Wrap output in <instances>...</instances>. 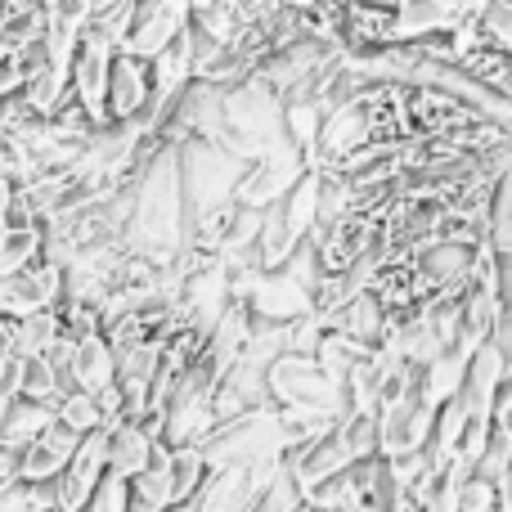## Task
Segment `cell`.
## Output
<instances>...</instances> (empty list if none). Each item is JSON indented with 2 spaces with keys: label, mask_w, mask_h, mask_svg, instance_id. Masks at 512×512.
Returning a JSON list of instances; mask_svg holds the SVG:
<instances>
[{
  "label": "cell",
  "mask_w": 512,
  "mask_h": 512,
  "mask_svg": "<svg viewBox=\"0 0 512 512\" xmlns=\"http://www.w3.org/2000/svg\"><path fill=\"white\" fill-rule=\"evenodd\" d=\"M126 243L140 256H149L153 265H171L189 248V194L185 171H180V144L167 140L140 167Z\"/></svg>",
  "instance_id": "cell-1"
},
{
  "label": "cell",
  "mask_w": 512,
  "mask_h": 512,
  "mask_svg": "<svg viewBox=\"0 0 512 512\" xmlns=\"http://www.w3.org/2000/svg\"><path fill=\"white\" fill-rule=\"evenodd\" d=\"M225 117H230V149L248 162L270 153L279 140H288V131H283V95L256 72L243 77L239 86H230Z\"/></svg>",
  "instance_id": "cell-2"
},
{
  "label": "cell",
  "mask_w": 512,
  "mask_h": 512,
  "mask_svg": "<svg viewBox=\"0 0 512 512\" xmlns=\"http://www.w3.org/2000/svg\"><path fill=\"white\" fill-rule=\"evenodd\" d=\"M270 391H274V405H288V409H315V414H328V418L351 414L346 378L328 373L319 364V355H306V351H283L270 364Z\"/></svg>",
  "instance_id": "cell-3"
},
{
  "label": "cell",
  "mask_w": 512,
  "mask_h": 512,
  "mask_svg": "<svg viewBox=\"0 0 512 512\" xmlns=\"http://www.w3.org/2000/svg\"><path fill=\"white\" fill-rule=\"evenodd\" d=\"M180 171H185V194H189V225L198 212L216 203H230L239 194V180L248 171V158L230 149L221 140H203V135H189L180 144Z\"/></svg>",
  "instance_id": "cell-4"
},
{
  "label": "cell",
  "mask_w": 512,
  "mask_h": 512,
  "mask_svg": "<svg viewBox=\"0 0 512 512\" xmlns=\"http://www.w3.org/2000/svg\"><path fill=\"white\" fill-rule=\"evenodd\" d=\"M198 450H203L207 468H230V463H248V459H261V454H283L279 405H261V409H248V414H239V418L216 423Z\"/></svg>",
  "instance_id": "cell-5"
},
{
  "label": "cell",
  "mask_w": 512,
  "mask_h": 512,
  "mask_svg": "<svg viewBox=\"0 0 512 512\" xmlns=\"http://www.w3.org/2000/svg\"><path fill=\"white\" fill-rule=\"evenodd\" d=\"M283 468V454H261L248 463H230V468H212L203 490L194 495V512H252L270 477Z\"/></svg>",
  "instance_id": "cell-6"
},
{
  "label": "cell",
  "mask_w": 512,
  "mask_h": 512,
  "mask_svg": "<svg viewBox=\"0 0 512 512\" xmlns=\"http://www.w3.org/2000/svg\"><path fill=\"white\" fill-rule=\"evenodd\" d=\"M306 153H301V144L292 140H279L270 153H261L256 162H248V171H243L239 180V203L243 207H256V212H265V207H274L279 198L292 194V185H297L301 176H306Z\"/></svg>",
  "instance_id": "cell-7"
},
{
  "label": "cell",
  "mask_w": 512,
  "mask_h": 512,
  "mask_svg": "<svg viewBox=\"0 0 512 512\" xmlns=\"http://www.w3.org/2000/svg\"><path fill=\"white\" fill-rule=\"evenodd\" d=\"M113 468V427H95L81 436L72 463L54 477V508L63 512H86L95 486L104 481V472Z\"/></svg>",
  "instance_id": "cell-8"
},
{
  "label": "cell",
  "mask_w": 512,
  "mask_h": 512,
  "mask_svg": "<svg viewBox=\"0 0 512 512\" xmlns=\"http://www.w3.org/2000/svg\"><path fill=\"white\" fill-rule=\"evenodd\" d=\"M63 301V265L50 256H36L32 265L14 274H0V315L27 319L36 310H50Z\"/></svg>",
  "instance_id": "cell-9"
},
{
  "label": "cell",
  "mask_w": 512,
  "mask_h": 512,
  "mask_svg": "<svg viewBox=\"0 0 512 512\" xmlns=\"http://www.w3.org/2000/svg\"><path fill=\"white\" fill-rule=\"evenodd\" d=\"M234 301V283H230V265L221 261V256H207L203 265H198L194 274L185 279V288H180L176 306L180 315H185V324L203 328V333H212L216 319L225 315V306Z\"/></svg>",
  "instance_id": "cell-10"
},
{
  "label": "cell",
  "mask_w": 512,
  "mask_h": 512,
  "mask_svg": "<svg viewBox=\"0 0 512 512\" xmlns=\"http://www.w3.org/2000/svg\"><path fill=\"white\" fill-rule=\"evenodd\" d=\"M189 23H194V0H140L122 50L140 54V59H158Z\"/></svg>",
  "instance_id": "cell-11"
},
{
  "label": "cell",
  "mask_w": 512,
  "mask_h": 512,
  "mask_svg": "<svg viewBox=\"0 0 512 512\" xmlns=\"http://www.w3.org/2000/svg\"><path fill=\"white\" fill-rule=\"evenodd\" d=\"M113 59H117V45L86 36V41H81L77 63H72V95L86 104V113L95 117L99 126L113 122V117H108V81H113Z\"/></svg>",
  "instance_id": "cell-12"
},
{
  "label": "cell",
  "mask_w": 512,
  "mask_h": 512,
  "mask_svg": "<svg viewBox=\"0 0 512 512\" xmlns=\"http://www.w3.org/2000/svg\"><path fill=\"white\" fill-rule=\"evenodd\" d=\"M153 104V63L131 50H117L113 81H108V117L113 122H131L144 117Z\"/></svg>",
  "instance_id": "cell-13"
},
{
  "label": "cell",
  "mask_w": 512,
  "mask_h": 512,
  "mask_svg": "<svg viewBox=\"0 0 512 512\" xmlns=\"http://www.w3.org/2000/svg\"><path fill=\"white\" fill-rule=\"evenodd\" d=\"M248 306L261 319H283V324H292V319L315 310V292H310L306 283L292 279L288 270H261L252 283V292H248Z\"/></svg>",
  "instance_id": "cell-14"
},
{
  "label": "cell",
  "mask_w": 512,
  "mask_h": 512,
  "mask_svg": "<svg viewBox=\"0 0 512 512\" xmlns=\"http://www.w3.org/2000/svg\"><path fill=\"white\" fill-rule=\"evenodd\" d=\"M77 445H81V432L59 418V423L45 427V432L36 436L27 450H18V477H27V481H54L72 463Z\"/></svg>",
  "instance_id": "cell-15"
},
{
  "label": "cell",
  "mask_w": 512,
  "mask_h": 512,
  "mask_svg": "<svg viewBox=\"0 0 512 512\" xmlns=\"http://www.w3.org/2000/svg\"><path fill=\"white\" fill-rule=\"evenodd\" d=\"M216 418H239L248 409H261V405H274V391H270V369H256L248 360H234V369L216 382Z\"/></svg>",
  "instance_id": "cell-16"
},
{
  "label": "cell",
  "mask_w": 512,
  "mask_h": 512,
  "mask_svg": "<svg viewBox=\"0 0 512 512\" xmlns=\"http://www.w3.org/2000/svg\"><path fill=\"white\" fill-rule=\"evenodd\" d=\"M216 423H221V418H216L212 396H203V391H180V396L171 400L167 418H162V441H167L171 450H176V445H203Z\"/></svg>",
  "instance_id": "cell-17"
},
{
  "label": "cell",
  "mask_w": 512,
  "mask_h": 512,
  "mask_svg": "<svg viewBox=\"0 0 512 512\" xmlns=\"http://www.w3.org/2000/svg\"><path fill=\"white\" fill-rule=\"evenodd\" d=\"M72 382L81 391H104L117 382V346L108 333L77 337V360H72Z\"/></svg>",
  "instance_id": "cell-18"
},
{
  "label": "cell",
  "mask_w": 512,
  "mask_h": 512,
  "mask_svg": "<svg viewBox=\"0 0 512 512\" xmlns=\"http://www.w3.org/2000/svg\"><path fill=\"white\" fill-rule=\"evenodd\" d=\"M171 504H180L176 495V477H171V445H158V459L131 481V512H167Z\"/></svg>",
  "instance_id": "cell-19"
},
{
  "label": "cell",
  "mask_w": 512,
  "mask_h": 512,
  "mask_svg": "<svg viewBox=\"0 0 512 512\" xmlns=\"http://www.w3.org/2000/svg\"><path fill=\"white\" fill-rule=\"evenodd\" d=\"M50 423H59V400L18 396L14 409H9V418H5V427H0V445L18 454V450H27V445H32Z\"/></svg>",
  "instance_id": "cell-20"
},
{
  "label": "cell",
  "mask_w": 512,
  "mask_h": 512,
  "mask_svg": "<svg viewBox=\"0 0 512 512\" xmlns=\"http://www.w3.org/2000/svg\"><path fill=\"white\" fill-rule=\"evenodd\" d=\"M158 445H162L158 436H153L144 423H135V418L117 423L113 427V472H122V477L135 481L153 459H158Z\"/></svg>",
  "instance_id": "cell-21"
},
{
  "label": "cell",
  "mask_w": 512,
  "mask_h": 512,
  "mask_svg": "<svg viewBox=\"0 0 512 512\" xmlns=\"http://www.w3.org/2000/svg\"><path fill=\"white\" fill-rule=\"evenodd\" d=\"M450 27H459V14H450L441 0H400L396 5V41H423Z\"/></svg>",
  "instance_id": "cell-22"
},
{
  "label": "cell",
  "mask_w": 512,
  "mask_h": 512,
  "mask_svg": "<svg viewBox=\"0 0 512 512\" xmlns=\"http://www.w3.org/2000/svg\"><path fill=\"white\" fill-rule=\"evenodd\" d=\"M36 256H45V225H0V274H14L23 265H32Z\"/></svg>",
  "instance_id": "cell-23"
},
{
  "label": "cell",
  "mask_w": 512,
  "mask_h": 512,
  "mask_svg": "<svg viewBox=\"0 0 512 512\" xmlns=\"http://www.w3.org/2000/svg\"><path fill=\"white\" fill-rule=\"evenodd\" d=\"M324 117H328L324 99H283V131H288L292 144H301V153H310L319 144Z\"/></svg>",
  "instance_id": "cell-24"
},
{
  "label": "cell",
  "mask_w": 512,
  "mask_h": 512,
  "mask_svg": "<svg viewBox=\"0 0 512 512\" xmlns=\"http://www.w3.org/2000/svg\"><path fill=\"white\" fill-rule=\"evenodd\" d=\"M18 391L32 396V400H59L63 396V378H59V369L50 364L45 351L18 355Z\"/></svg>",
  "instance_id": "cell-25"
},
{
  "label": "cell",
  "mask_w": 512,
  "mask_h": 512,
  "mask_svg": "<svg viewBox=\"0 0 512 512\" xmlns=\"http://www.w3.org/2000/svg\"><path fill=\"white\" fill-rule=\"evenodd\" d=\"M319 189H324V171H306V176L292 185V194L283 198V212H288L292 230H297L301 239H310V230H315V221H319Z\"/></svg>",
  "instance_id": "cell-26"
},
{
  "label": "cell",
  "mask_w": 512,
  "mask_h": 512,
  "mask_svg": "<svg viewBox=\"0 0 512 512\" xmlns=\"http://www.w3.org/2000/svg\"><path fill=\"white\" fill-rule=\"evenodd\" d=\"M0 512H54V481H5L0 486Z\"/></svg>",
  "instance_id": "cell-27"
},
{
  "label": "cell",
  "mask_w": 512,
  "mask_h": 512,
  "mask_svg": "<svg viewBox=\"0 0 512 512\" xmlns=\"http://www.w3.org/2000/svg\"><path fill=\"white\" fill-rule=\"evenodd\" d=\"M306 508V490H301L297 472L288 468V459H283V468L270 477V486L261 490V499L252 504V512H301Z\"/></svg>",
  "instance_id": "cell-28"
},
{
  "label": "cell",
  "mask_w": 512,
  "mask_h": 512,
  "mask_svg": "<svg viewBox=\"0 0 512 512\" xmlns=\"http://www.w3.org/2000/svg\"><path fill=\"white\" fill-rule=\"evenodd\" d=\"M63 333H68V324H63V310L59 306L36 310V315L18 319V346H23V355L27 351H50Z\"/></svg>",
  "instance_id": "cell-29"
},
{
  "label": "cell",
  "mask_w": 512,
  "mask_h": 512,
  "mask_svg": "<svg viewBox=\"0 0 512 512\" xmlns=\"http://www.w3.org/2000/svg\"><path fill=\"white\" fill-rule=\"evenodd\" d=\"M207 459H203V450L198 445H176L171 450V477H176V495L180 499H194L198 490H203V481H207Z\"/></svg>",
  "instance_id": "cell-30"
},
{
  "label": "cell",
  "mask_w": 512,
  "mask_h": 512,
  "mask_svg": "<svg viewBox=\"0 0 512 512\" xmlns=\"http://www.w3.org/2000/svg\"><path fill=\"white\" fill-rule=\"evenodd\" d=\"M59 418L68 427H77L81 436L95 432V427H104V409H99V396L95 391H68V396H59Z\"/></svg>",
  "instance_id": "cell-31"
},
{
  "label": "cell",
  "mask_w": 512,
  "mask_h": 512,
  "mask_svg": "<svg viewBox=\"0 0 512 512\" xmlns=\"http://www.w3.org/2000/svg\"><path fill=\"white\" fill-rule=\"evenodd\" d=\"M86 512H131V477L108 468L104 481L95 486V495H90Z\"/></svg>",
  "instance_id": "cell-32"
},
{
  "label": "cell",
  "mask_w": 512,
  "mask_h": 512,
  "mask_svg": "<svg viewBox=\"0 0 512 512\" xmlns=\"http://www.w3.org/2000/svg\"><path fill=\"white\" fill-rule=\"evenodd\" d=\"M27 86V68L18 63V54H9V59H0V99H14L23 95Z\"/></svg>",
  "instance_id": "cell-33"
},
{
  "label": "cell",
  "mask_w": 512,
  "mask_h": 512,
  "mask_svg": "<svg viewBox=\"0 0 512 512\" xmlns=\"http://www.w3.org/2000/svg\"><path fill=\"white\" fill-rule=\"evenodd\" d=\"M18 396H23V391H18V373H0V427H5V418H9V409H14Z\"/></svg>",
  "instance_id": "cell-34"
},
{
  "label": "cell",
  "mask_w": 512,
  "mask_h": 512,
  "mask_svg": "<svg viewBox=\"0 0 512 512\" xmlns=\"http://www.w3.org/2000/svg\"><path fill=\"white\" fill-rule=\"evenodd\" d=\"M14 180H9V176H0V225H5L9 221V212H14Z\"/></svg>",
  "instance_id": "cell-35"
},
{
  "label": "cell",
  "mask_w": 512,
  "mask_h": 512,
  "mask_svg": "<svg viewBox=\"0 0 512 512\" xmlns=\"http://www.w3.org/2000/svg\"><path fill=\"white\" fill-rule=\"evenodd\" d=\"M54 512H63V508H54Z\"/></svg>",
  "instance_id": "cell-36"
},
{
  "label": "cell",
  "mask_w": 512,
  "mask_h": 512,
  "mask_svg": "<svg viewBox=\"0 0 512 512\" xmlns=\"http://www.w3.org/2000/svg\"><path fill=\"white\" fill-rule=\"evenodd\" d=\"M301 512H306V508H301Z\"/></svg>",
  "instance_id": "cell-37"
}]
</instances>
